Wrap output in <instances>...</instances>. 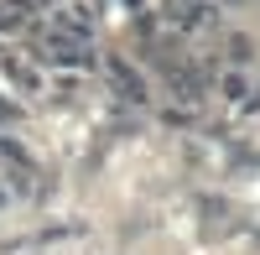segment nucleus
Listing matches in <instances>:
<instances>
[{
    "label": "nucleus",
    "mask_w": 260,
    "mask_h": 255,
    "mask_svg": "<svg viewBox=\"0 0 260 255\" xmlns=\"http://www.w3.org/2000/svg\"><path fill=\"white\" fill-rule=\"evenodd\" d=\"M42 57H47V62H68V68H83V62H94V57H89V42L62 37V31H47V37H42Z\"/></svg>",
    "instance_id": "1"
},
{
    "label": "nucleus",
    "mask_w": 260,
    "mask_h": 255,
    "mask_svg": "<svg viewBox=\"0 0 260 255\" xmlns=\"http://www.w3.org/2000/svg\"><path fill=\"white\" fill-rule=\"evenodd\" d=\"M0 203H6V187H0Z\"/></svg>",
    "instance_id": "3"
},
{
    "label": "nucleus",
    "mask_w": 260,
    "mask_h": 255,
    "mask_svg": "<svg viewBox=\"0 0 260 255\" xmlns=\"http://www.w3.org/2000/svg\"><path fill=\"white\" fill-rule=\"evenodd\" d=\"M26 11H31V0H0V31H21Z\"/></svg>",
    "instance_id": "2"
}]
</instances>
